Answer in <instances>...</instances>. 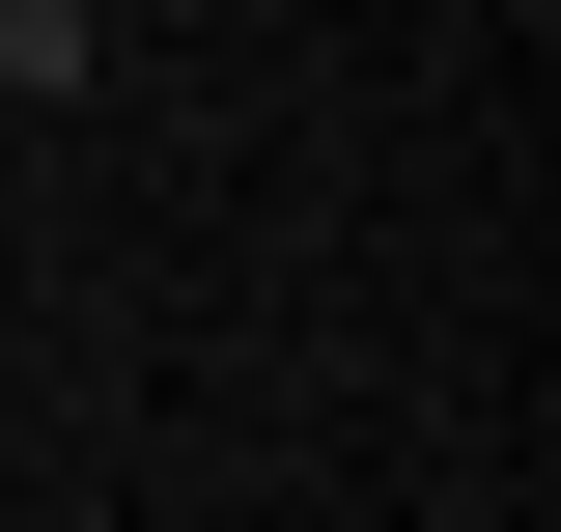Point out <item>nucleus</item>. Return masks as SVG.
<instances>
[{
  "label": "nucleus",
  "instance_id": "nucleus-1",
  "mask_svg": "<svg viewBox=\"0 0 561 532\" xmlns=\"http://www.w3.org/2000/svg\"><path fill=\"white\" fill-rule=\"evenodd\" d=\"M0 84H113V57H84V0H0Z\"/></svg>",
  "mask_w": 561,
  "mask_h": 532
}]
</instances>
